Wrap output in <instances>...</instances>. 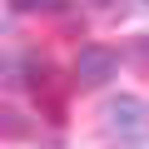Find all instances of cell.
<instances>
[{
	"label": "cell",
	"instance_id": "cell-4",
	"mask_svg": "<svg viewBox=\"0 0 149 149\" xmlns=\"http://www.w3.org/2000/svg\"><path fill=\"white\" fill-rule=\"evenodd\" d=\"M70 0H10V15H35V10H65Z\"/></svg>",
	"mask_w": 149,
	"mask_h": 149
},
{
	"label": "cell",
	"instance_id": "cell-5",
	"mask_svg": "<svg viewBox=\"0 0 149 149\" xmlns=\"http://www.w3.org/2000/svg\"><path fill=\"white\" fill-rule=\"evenodd\" d=\"M129 55H134V65H139V70H149V35H139Z\"/></svg>",
	"mask_w": 149,
	"mask_h": 149
},
{
	"label": "cell",
	"instance_id": "cell-1",
	"mask_svg": "<svg viewBox=\"0 0 149 149\" xmlns=\"http://www.w3.org/2000/svg\"><path fill=\"white\" fill-rule=\"evenodd\" d=\"M100 119H104V134L109 139H119V144H149V100L114 95V100H104Z\"/></svg>",
	"mask_w": 149,
	"mask_h": 149
},
{
	"label": "cell",
	"instance_id": "cell-2",
	"mask_svg": "<svg viewBox=\"0 0 149 149\" xmlns=\"http://www.w3.org/2000/svg\"><path fill=\"white\" fill-rule=\"evenodd\" d=\"M70 74H74V85H80V90H104L114 74H119V55H114L109 45H85L80 55H74Z\"/></svg>",
	"mask_w": 149,
	"mask_h": 149
},
{
	"label": "cell",
	"instance_id": "cell-6",
	"mask_svg": "<svg viewBox=\"0 0 149 149\" xmlns=\"http://www.w3.org/2000/svg\"><path fill=\"white\" fill-rule=\"evenodd\" d=\"M0 119H5V134H10V139H20V134H25V124H20V114H15V109H5Z\"/></svg>",
	"mask_w": 149,
	"mask_h": 149
},
{
	"label": "cell",
	"instance_id": "cell-3",
	"mask_svg": "<svg viewBox=\"0 0 149 149\" xmlns=\"http://www.w3.org/2000/svg\"><path fill=\"white\" fill-rule=\"evenodd\" d=\"M0 80H5V90H45L50 85V60L35 55V50H10L5 65H0Z\"/></svg>",
	"mask_w": 149,
	"mask_h": 149
}]
</instances>
